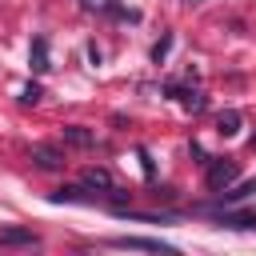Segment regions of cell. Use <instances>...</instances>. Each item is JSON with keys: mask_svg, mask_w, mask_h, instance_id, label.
Returning a JSON list of instances; mask_svg holds the SVG:
<instances>
[{"mask_svg": "<svg viewBox=\"0 0 256 256\" xmlns=\"http://www.w3.org/2000/svg\"><path fill=\"white\" fill-rule=\"evenodd\" d=\"M204 164H208V188H212L216 196L240 180V164L228 160V156H216V160H204Z\"/></svg>", "mask_w": 256, "mask_h": 256, "instance_id": "1", "label": "cell"}, {"mask_svg": "<svg viewBox=\"0 0 256 256\" xmlns=\"http://www.w3.org/2000/svg\"><path fill=\"white\" fill-rule=\"evenodd\" d=\"M112 248H136V252H176V244H164V240H152V236H112L108 240Z\"/></svg>", "mask_w": 256, "mask_h": 256, "instance_id": "2", "label": "cell"}, {"mask_svg": "<svg viewBox=\"0 0 256 256\" xmlns=\"http://www.w3.org/2000/svg\"><path fill=\"white\" fill-rule=\"evenodd\" d=\"M40 236L32 228H16V224H0V248H36Z\"/></svg>", "mask_w": 256, "mask_h": 256, "instance_id": "3", "label": "cell"}, {"mask_svg": "<svg viewBox=\"0 0 256 256\" xmlns=\"http://www.w3.org/2000/svg\"><path fill=\"white\" fill-rule=\"evenodd\" d=\"M32 164L44 168V172H56V168L64 164V152H60L56 144H32Z\"/></svg>", "mask_w": 256, "mask_h": 256, "instance_id": "4", "label": "cell"}, {"mask_svg": "<svg viewBox=\"0 0 256 256\" xmlns=\"http://www.w3.org/2000/svg\"><path fill=\"white\" fill-rule=\"evenodd\" d=\"M216 224H220V228L256 232V212H232V208H224V212H216Z\"/></svg>", "mask_w": 256, "mask_h": 256, "instance_id": "5", "label": "cell"}, {"mask_svg": "<svg viewBox=\"0 0 256 256\" xmlns=\"http://www.w3.org/2000/svg\"><path fill=\"white\" fill-rule=\"evenodd\" d=\"M28 64H32V72H48V68H52V60H48V40H44V36H36V40H32Z\"/></svg>", "mask_w": 256, "mask_h": 256, "instance_id": "6", "label": "cell"}, {"mask_svg": "<svg viewBox=\"0 0 256 256\" xmlns=\"http://www.w3.org/2000/svg\"><path fill=\"white\" fill-rule=\"evenodd\" d=\"M64 144H72V148H92L96 136H92L88 128H80V124H68V128H64Z\"/></svg>", "mask_w": 256, "mask_h": 256, "instance_id": "7", "label": "cell"}, {"mask_svg": "<svg viewBox=\"0 0 256 256\" xmlns=\"http://www.w3.org/2000/svg\"><path fill=\"white\" fill-rule=\"evenodd\" d=\"M168 92H176L180 104H184L188 112H204V104H208V100H204L200 92H192V88H176V84H168Z\"/></svg>", "mask_w": 256, "mask_h": 256, "instance_id": "8", "label": "cell"}, {"mask_svg": "<svg viewBox=\"0 0 256 256\" xmlns=\"http://www.w3.org/2000/svg\"><path fill=\"white\" fill-rule=\"evenodd\" d=\"M84 184H88V188H104V192H112V188H116L108 168H84Z\"/></svg>", "mask_w": 256, "mask_h": 256, "instance_id": "9", "label": "cell"}, {"mask_svg": "<svg viewBox=\"0 0 256 256\" xmlns=\"http://www.w3.org/2000/svg\"><path fill=\"white\" fill-rule=\"evenodd\" d=\"M216 132H220V136H236V132H240V112H236V108L220 112V116H216Z\"/></svg>", "mask_w": 256, "mask_h": 256, "instance_id": "10", "label": "cell"}, {"mask_svg": "<svg viewBox=\"0 0 256 256\" xmlns=\"http://www.w3.org/2000/svg\"><path fill=\"white\" fill-rule=\"evenodd\" d=\"M220 196H224V204H236V200H248V196H256V180H244V184H232V188H224Z\"/></svg>", "mask_w": 256, "mask_h": 256, "instance_id": "11", "label": "cell"}, {"mask_svg": "<svg viewBox=\"0 0 256 256\" xmlns=\"http://www.w3.org/2000/svg\"><path fill=\"white\" fill-rule=\"evenodd\" d=\"M168 48H172V36H164V40H160V44H156V48H152V60H156V64H160V60H164V56H168Z\"/></svg>", "mask_w": 256, "mask_h": 256, "instance_id": "12", "label": "cell"}, {"mask_svg": "<svg viewBox=\"0 0 256 256\" xmlns=\"http://www.w3.org/2000/svg\"><path fill=\"white\" fill-rule=\"evenodd\" d=\"M20 100H24V104H36V100H40V84H24Z\"/></svg>", "mask_w": 256, "mask_h": 256, "instance_id": "13", "label": "cell"}]
</instances>
